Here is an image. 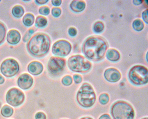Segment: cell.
Here are the masks:
<instances>
[{"label": "cell", "instance_id": "24", "mask_svg": "<svg viewBox=\"0 0 148 119\" xmlns=\"http://www.w3.org/2000/svg\"><path fill=\"white\" fill-rule=\"evenodd\" d=\"M104 28V25L101 21H96L93 25V30L94 31L97 33L102 32Z\"/></svg>", "mask_w": 148, "mask_h": 119}, {"label": "cell", "instance_id": "34", "mask_svg": "<svg viewBox=\"0 0 148 119\" xmlns=\"http://www.w3.org/2000/svg\"><path fill=\"white\" fill-rule=\"evenodd\" d=\"M62 0H52V4L54 6H60L62 3Z\"/></svg>", "mask_w": 148, "mask_h": 119}, {"label": "cell", "instance_id": "30", "mask_svg": "<svg viewBox=\"0 0 148 119\" xmlns=\"http://www.w3.org/2000/svg\"><path fill=\"white\" fill-rule=\"evenodd\" d=\"M35 118V119H47V116L44 112L39 111L36 113Z\"/></svg>", "mask_w": 148, "mask_h": 119}, {"label": "cell", "instance_id": "33", "mask_svg": "<svg viewBox=\"0 0 148 119\" xmlns=\"http://www.w3.org/2000/svg\"><path fill=\"white\" fill-rule=\"evenodd\" d=\"M99 119H112V118L109 114L105 113L101 115Z\"/></svg>", "mask_w": 148, "mask_h": 119}, {"label": "cell", "instance_id": "12", "mask_svg": "<svg viewBox=\"0 0 148 119\" xmlns=\"http://www.w3.org/2000/svg\"><path fill=\"white\" fill-rule=\"evenodd\" d=\"M34 79L30 74L24 73L21 74L17 80L18 86L23 90H27L30 88L33 85Z\"/></svg>", "mask_w": 148, "mask_h": 119}, {"label": "cell", "instance_id": "3", "mask_svg": "<svg viewBox=\"0 0 148 119\" xmlns=\"http://www.w3.org/2000/svg\"><path fill=\"white\" fill-rule=\"evenodd\" d=\"M76 99L78 104L83 108H88L92 107L97 99L93 87L89 83H83L77 91Z\"/></svg>", "mask_w": 148, "mask_h": 119}, {"label": "cell", "instance_id": "10", "mask_svg": "<svg viewBox=\"0 0 148 119\" xmlns=\"http://www.w3.org/2000/svg\"><path fill=\"white\" fill-rule=\"evenodd\" d=\"M72 49L71 43L64 39L58 40L53 44L52 48V53L60 57H65L70 53Z\"/></svg>", "mask_w": 148, "mask_h": 119}, {"label": "cell", "instance_id": "20", "mask_svg": "<svg viewBox=\"0 0 148 119\" xmlns=\"http://www.w3.org/2000/svg\"><path fill=\"white\" fill-rule=\"evenodd\" d=\"M144 26V22L140 19H135L132 23V26L134 29L137 31L142 30L143 29Z\"/></svg>", "mask_w": 148, "mask_h": 119}, {"label": "cell", "instance_id": "36", "mask_svg": "<svg viewBox=\"0 0 148 119\" xmlns=\"http://www.w3.org/2000/svg\"><path fill=\"white\" fill-rule=\"evenodd\" d=\"M143 1V0H133V3L135 5H138L142 3Z\"/></svg>", "mask_w": 148, "mask_h": 119}, {"label": "cell", "instance_id": "37", "mask_svg": "<svg viewBox=\"0 0 148 119\" xmlns=\"http://www.w3.org/2000/svg\"><path fill=\"white\" fill-rule=\"evenodd\" d=\"M5 80L3 77L0 75V84L3 83L4 82Z\"/></svg>", "mask_w": 148, "mask_h": 119}, {"label": "cell", "instance_id": "19", "mask_svg": "<svg viewBox=\"0 0 148 119\" xmlns=\"http://www.w3.org/2000/svg\"><path fill=\"white\" fill-rule=\"evenodd\" d=\"M13 113V109L10 106L5 105L3 106L1 110V113L4 117H8L11 116Z\"/></svg>", "mask_w": 148, "mask_h": 119}, {"label": "cell", "instance_id": "42", "mask_svg": "<svg viewBox=\"0 0 148 119\" xmlns=\"http://www.w3.org/2000/svg\"><path fill=\"white\" fill-rule=\"evenodd\" d=\"M1 1V0H0V2Z\"/></svg>", "mask_w": 148, "mask_h": 119}, {"label": "cell", "instance_id": "23", "mask_svg": "<svg viewBox=\"0 0 148 119\" xmlns=\"http://www.w3.org/2000/svg\"><path fill=\"white\" fill-rule=\"evenodd\" d=\"M110 99V98L109 94L106 93H101L99 95V103L103 105L107 104L109 102Z\"/></svg>", "mask_w": 148, "mask_h": 119}, {"label": "cell", "instance_id": "14", "mask_svg": "<svg viewBox=\"0 0 148 119\" xmlns=\"http://www.w3.org/2000/svg\"><path fill=\"white\" fill-rule=\"evenodd\" d=\"M21 39L20 33L15 29L10 30L7 33L6 39L7 42L11 45H16L18 43Z\"/></svg>", "mask_w": 148, "mask_h": 119}, {"label": "cell", "instance_id": "22", "mask_svg": "<svg viewBox=\"0 0 148 119\" xmlns=\"http://www.w3.org/2000/svg\"><path fill=\"white\" fill-rule=\"evenodd\" d=\"M6 31L7 29L5 25L0 21V45L5 40Z\"/></svg>", "mask_w": 148, "mask_h": 119}, {"label": "cell", "instance_id": "8", "mask_svg": "<svg viewBox=\"0 0 148 119\" xmlns=\"http://www.w3.org/2000/svg\"><path fill=\"white\" fill-rule=\"evenodd\" d=\"M25 99V95L18 89L13 88L7 92L6 95L7 102L13 107H17L22 104Z\"/></svg>", "mask_w": 148, "mask_h": 119}, {"label": "cell", "instance_id": "21", "mask_svg": "<svg viewBox=\"0 0 148 119\" xmlns=\"http://www.w3.org/2000/svg\"><path fill=\"white\" fill-rule=\"evenodd\" d=\"M47 23V19L44 16H39L36 18L35 25L36 27L43 28L46 26Z\"/></svg>", "mask_w": 148, "mask_h": 119}, {"label": "cell", "instance_id": "26", "mask_svg": "<svg viewBox=\"0 0 148 119\" xmlns=\"http://www.w3.org/2000/svg\"><path fill=\"white\" fill-rule=\"evenodd\" d=\"M35 30L33 28H30L28 30L24 35L23 38V41L26 42L28 41L34 33Z\"/></svg>", "mask_w": 148, "mask_h": 119}, {"label": "cell", "instance_id": "35", "mask_svg": "<svg viewBox=\"0 0 148 119\" xmlns=\"http://www.w3.org/2000/svg\"><path fill=\"white\" fill-rule=\"evenodd\" d=\"M49 0H35L36 2L38 4L42 5L48 2Z\"/></svg>", "mask_w": 148, "mask_h": 119}, {"label": "cell", "instance_id": "16", "mask_svg": "<svg viewBox=\"0 0 148 119\" xmlns=\"http://www.w3.org/2000/svg\"><path fill=\"white\" fill-rule=\"evenodd\" d=\"M106 56L109 60L113 62L119 61L121 57L119 52L116 49L113 48H110L107 51Z\"/></svg>", "mask_w": 148, "mask_h": 119}, {"label": "cell", "instance_id": "41", "mask_svg": "<svg viewBox=\"0 0 148 119\" xmlns=\"http://www.w3.org/2000/svg\"></svg>", "mask_w": 148, "mask_h": 119}, {"label": "cell", "instance_id": "4", "mask_svg": "<svg viewBox=\"0 0 148 119\" xmlns=\"http://www.w3.org/2000/svg\"><path fill=\"white\" fill-rule=\"evenodd\" d=\"M110 112L113 119H134L135 115L133 106L128 102L117 101L111 106Z\"/></svg>", "mask_w": 148, "mask_h": 119}, {"label": "cell", "instance_id": "29", "mask_svg": "<svg viewBox=\"0 0 148 119\" xmlns=\"http://www.w3.org/2000/svg\"><path fill=\"white\" fill-rule=\"evenodd\" d=\"M73 79L75 83L77 84L81 83L83 80V78L81 75L77 73L73 75Z\"/></svg>", "mask_w": 148, "mask_h": 119}, {"label": "cell", "instance_id": "25", "mask_svg": "<svg viewBox=\"0 0 148 119\" xmlns=\"http://www.w3.org/2000/svg\"><path fill=\"white\" fill-rule=\"evenodd\" d=\"M73 81V77L71 75H66L62 78L61 83L64 86H68L72 84Z\"/></svg>", "mask_w": 148, "mask_h": 119}, {"label": "cell", "instance_id": "1", "mask_svg": "<svg viewBox=\"0 0 148 119\" xmlns=\"http://www.w3.org/2000/svg\"><path fill=\"white\" fill-rule=\"evenodd\" d=\"M108 46V43L104 38L98 36H92L84 42L82 51L87 58L94 62H98L104 58Z\"/></svg>", "mask_w": 148, "mask_h": 119}, {"label": "cell", "instance_id": "11", "mask_svg": "<svg viewBox=\"0 0 148 119\" xmlns=\"http://www.w3.org/2000/svg\"><path fill=\"white\" fill-rule=\"evenodd\" d=\"M104 77L108 82L116 83L119 81L121 78V74L117 69L110 67L106 69L104 72Z\"/></svg>", "mask_w": 148, "mask_h": 119}, {"label": "cell", "instance_id": "5", "mask_svg": "<svg viewBox=\"0 0 148 119\" xmlns=\"http://www.w3.org/2000/svg\"><path fill=\"white\" fill-rule=\"evenodd\" d=\"M67 65L72 71L85 73L89 72L92 66L91 62L84 56L79 55L71 56L69 58Z\"/></svg>", "mask_w": 148, "mask_h": 119}, {"label": "cell", "instance_id": "32", "mask_svg": "<svg viewBox=\"0 0 148 119\" xmlns=\"http://www.w3.org/2000/svg\"><path fill=\"white\" fill-rule=\"evenodd\" d=\"M142 17L144 21L148 24V9L146 10L143 11L142 13Z\"/></svg>", "mask_w": 148, "mask_h": 119}, {"label": "cell", "instance_id": "18", "mask_svg": "<svg viewBox=\"0 0 148 119\" xmlns=\"http://www.w3.org/2000/svg\"><path fill=\"white\" fill-rule=\"evenodd\" d=\"M35 17L32 14L27 13L26 14L23 18V22L27 26H30L34 24Z\"/></svg>", "mask_w": 148, "mask_h": 119}, {"label": "cell", "instance_id": "7", "mask_svg": "<svg viewBox=\"0 0 148 119\" xmlns=\"http://www.w3.org/2000/svg\"><path fill=\"white\" fill-rule=\"evenodd\" d=\"M19 66L18 63L12 58L5 59L2 63L0 67L2 73L7 77H10L16 75L18 72Z\"/></svg>", "mask_w": 148, "mask_h": 119}, {"label": "cell", "instance_id": "17", "mask_svg": "<svg viewBox=\"0 0 148 119\" xmlns=\"http://www.w3.org/2000/svg\"><path fill=\"white\" fill-rule=\"evenodd\" d=\"M24 9L21 6L16 5L12 8V13L15 17L19 18L21 17L24 13Z\"/></svg>", "mask_w": 148, "mask_h": 119}, {"label": "cell", "instance_id": "31", "mask_svg": "<svg viewBox=\"0 0 148 119\" xmlns=\"http://www.w3.org/2000/svg\"><path fill=\"white\" fill-rule=\"evenodd\" d=\"M68 33L69 35L72 37L75 36L77 33L76 29L74 27H70L68 30Z\"/></svg>", "mask_w": 148, "mask_h": 119}, {"label": "cell", "instance_id": "2", "mask_svg": "<svg viewBox=\"0 0 148 119\" xmlns=\"http://www.w3.org/2000/svg\"><path fill=\"white\" fill-rule=\"evenodd\" d=\"M51 44L50 37L44 33H38L29 39L27 44L29 53L35 57L40 58L45 56L49 50Z\"/></svg>", "mask_w": 148, "mask_h": 119}, {"label": "cell", "instance_id": "39", "mask_svg": "<svg viewBox=\"0 0 148 119\" xmlns=\"http://www.w3.org/2000/svg\"><path fill=\"white\" fill-rule=\"evenodd\" d=\"M141 119H148V118L147 117H145L144 118H143Z\"/></svg>", "mask_w": 148, "mask_h": 119}, {"label": "cell", "instance_id": "15", "mask_svg": "<svg viewBox=\"0 0 148 119\" xmlns=\"http://www.w3.org/2000/svg\"><path fill=\"white\" fill-rule=\"evenodd\" d=\"M86 3L84 1L73 0L71 3L70 7L73 12H79L83 11L86 7Z\"/></svg>", "mask_w": 148, "mask_h": 119}, {"label": "cell", "instance_id": "6", "mask_svg": "<svg viewBox=\"0 0 148 119\" xmlns=\"http://www.w3.org/2000/svg\"><path fill=\"white\" fill-rule=\"evenodd\" d=\"M130 81L135 86L145 85L148 82V70L145 66L136 65L131 67L128 74Z\"/></svg>", "mask_w": 148, "mask_h": 119}, {"label": "cell", "instance_id": "13", "mask_svg": "<svg viewBox=\"0 0 148 119\" xmlns=\"http://www.w3.org/2000/svg\"><path fill=\"white\" fill-rule=\"evenodd\" d=\"M44 66L40 62L36 61L31 62L28 65L27 70L31 74L35 76L38 75L43 72Z\"/></svg>", "mask_w": 148, "mask_h": 119}, {"label": "cell", "instance_id": "9", "mask_svg": "<svg viewBox=\"0 0 148 119\" xmlns=\"http://www.w3.org/2000/svg\"><path fill=\"white\" fill-rule=\"evenodd\" d=\"M66 65V61L64 58L58 56H52L48 62L47 68L50 73L56 75L64 71Z\"/></svg>", "mask_w": 148, "mask_h": 119}, {"label": "cell", "instance_id": "27", "mask_svg": "<svg viewBox=\"0 0 148 119\" xmlns=\"http://www.w3.org/2000/svg\"><path fill=\"white\" fill-rule=\"evenodd\" d=\"M50 9L47 6H44L41 7L39 9V12L41 15H48L50 12Z\"/></svg>", "mask_w": 148, "mask_h": 119}, {"label": "cell", "instance_id": "28", "mask_svg": "<svg viewBox=\"0 0 148 119\" xmlns=\"http://www.w3.org/2000/svg\"><path fill=\"white\" fill-rule=\"evenodd\" d=\"M61 9L58 7H54L51 10V13L53 16L55 17H59L61 13Z\"/></svg>", "mask_w": 148, "mask_h": 119}, {"label": "cell", "instance_id": "38", "mask_svg": "<svg viewBox=\"0 0 148 119\" xmlns=\"http://www.w3.org/2000/svg\"><path fill=\"white\" fill-rule=\"evenodd\" d=\"M79 119H93L92 118L89 116H84L80 118Z\"/></svg>", "mask_w": 148, "mask_h": 119}, {"label": "cell", "instance_id": "40", "mask_svg": "<svg viewBox=\"0 0 148 119\" xmlns=\"http://www.w3.org/2000/svg\"><path fill=\"white\" fill-rule=\"evenodd\" d=\"M24 1H29L30 0H23Z\"/></svg>", "mask_w": 148, "mask_h": 119}]
</instances>
